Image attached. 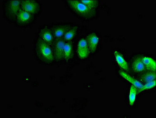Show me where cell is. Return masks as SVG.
I'll return each instance as SVG.
<instances>
[{
    "label": "cell",
    "instance_id": "1",
    "mask_svg": "<svg viewBox=\"0 0 156 118\" xmlns=\"http://www.w3.org/2000/svg\"><path fill=\"white\" fill-rule=\"evenodd\" d=\"M34 53L38 62L46 66H51L55 63L51 46L39 38L34 42Z\"/></svg>",
    "mask_w": 156,
    "mask_h": 118
},
{
    "label": "cell",
    "instance_id": "2",
    "mask_svg": "<svg viewBox=\"0 0 156 118\" xmlns=\"http://www.w3.org/2000/svg\"><path fill=\"white\" fill-rule=\"evenodd\" d=\"M64 3L70 11L80 20L89 21L96 17L97 10L90 9L80 1L66 0Z\"/></svg>",
    "mask_w": 156,
    "mask_h": 118
},
{
    "label": "cell",
    "instance_id": "3",
    "mask_svg": "<svg viewBox=\"0 0 156 118\" xmlns=\"http://www.w3.org/2000/svg\"><path fill=\"white\" fill-rule=\"evenodd\" d=\"M20 1L4 0L2 12L4 18L9 23H14L18 12L20 9Z\"/></svg>",
    "mask_w": 156,
    "mask_h": 118
},
{
    "label": "cell",
    "instance_id": "4",
    "mask_svg": "<svg viewBox=\"0 0 156 118\" xmlns=\"http://www.w3.org/2000/svg\"><path fill=\"white\" fill-rule=\"evenodd\" d=\"M37 17L20 9L16 17L14 24L19 28H30L36 23Z\"/></svg>",
    "mask_w": 156,
    "mask_h": 118
},
{
    "label": "cell",
    "instance_id": "5",
    "mask_svg": "<svg viewBox=\"0 0 156 118\" xmlns=\"http://www.w3.org/2000/svg\"><path fill=\"white\" fill-rule=\"evenodd\" d=\"M20 9L24 11L38 17L42 12V4L39 1L36 0H21Z\"/></svg>",
    "mask_w": 156,
    "mask_h": 118
},
{
    "label": "cell",
    "instance_id": "6",
    "mask_svg": "<svg viewBox=\"0 0 156 118\" xmlns=\"http://www.w3.org/2000/svg\"><path fill=\"white\" fill-rule=\"evenodd\" d=\"M66 42L63 38L55 39L52 46L55 63L61 64L64 62V49Z\"/></svg>",
    "mask_w": 156,
    "mask_h": 118
},
{
    "label": "cell",
    "instance_id": "7",
    "mask_svg": "<svg viewBox=\"0 0 156 118\" xmlns=\"http://www.w3.org/2000/svg\"><path fill=\"white\" fill-rule=\"evenodd\" d=\"M50 25L55 39H61L63 38L73 24L69 23L57 22L51 23Z\"/></svg>",
    "mask_w": 156,
    "mask_h": 118
},
{
    "label": "cell",
    "instance_id": "8",
    "mask_svg": "<svg viewBox=\"0 0 156 118\" xmlns=\"http://www.w3.org/2000/svg\"><path fill=\"white\" fill-rule=\"evenodd\" d=\"M36 37L47 42L51 47L55 39L50 24H45L40 26L38 28Z\"/></svg>",
    "mask_w": 156,
    "mask_h": 118
},
{
    "label": "cell",
    "instance_id": "9",
    "mask_svg": "<svg viewBox=\"0 0 156 118\" xmlns=\"http://www.w3.org/2000/svg\"><path fill=\"white\" fill-rule=\"evenodd\" d=\"M76 52L78 57L81 60H84L89 56L91 52L85 38H82L78 42Z\"/></svg>",
    "mask_w": 156,
    "mask_h": 118
},
{
    "label": "cell",
    "instance_id": "10",
    "mask_svg": "<svg viewBox=\"0 0 156 118\" xmlns=\"http://www.w3.org/2000/svg\"><path fill=\"white\" fill-rule=\"evenodd\" d=\"M85 39L91 53H95L99 41L98 35L95 33H91L86 36Z\"/></svg>",
    "mask_w": 156,
    "mask_h": 118
},
{
    "label": "cell",
    "instance_id": "11",
    "mask_svg": "<svg viewBox=\"0 0 156 118\" xmlns=\"http://www.w3.org/2000/svg\"><path fill=\"white\" fill-rule=\"evenodd\" d=\"M74 57L73 43L72 41L66 42L64 49V61L69 63Z\"/></svg>",
    "mask_w": 156,
    "mask_h": 118
},
{
    "label": "cell",
    "instance_id": "12",
    "mask_svg": "<svg viewBox=\"0 0 156 118\" xmlns=\"http://www.w3.org/2000/svg\"><path fill=\"white\" fill-rule=\"evenodd\" d=\"M142 57H138L133 61L131 67L133 71L135 73H143L146 71V67L142 62Z\"/></svg>",
    "mask_w": 156,
    "mask_h": 118
},
{
    "label": "cell",
    "instance_id": "13",
    "mask_svg": "<svg viewBox=\"0 0 156 118\" xmlns=\"http://www.w3.org/2000/svg\"><path fill=\"white\" fill-rule=\"evenodd\" d=\"M79 29V26L73 24L63 37L64 41L66 42L72 41L77 35Z\"/></svg>",
    "mask_w": 156,
    "mask_h": 118
},
{
    "label": "cell",
    "instance_id": "14",
    "mask_svg": "<svg viewBox=\"0 0 156 118\" xmlns=\"http://www.w3.org/2000/svg\"><path fill=\"white\" fill-rule=\"evenodd\" d=\"M114 54L116 61L120 68L128 72L129 71L128 63L124 60L122 56L117 51H115Z\"/></svg>",
    "mask_w": 156,
    "mask_h": 118
},
{
    "label": "cell",
    "instance_id": "15",
    "mask_svg": "<svg viewBox=\"0 0 156 118\" xmlns=\"http://www.w3.org/2000/svg\"><path fill=\"white\" fill-rule=\"evenodd\" d=\"M119 75L124 79L129 82L134 86H135L137 89H139L141 88L143 86L141 82L139 81L136 79H134L132 77L129 76L128 74L126 72H124L122 71H119Z\"/></svg>",
    "mask_w": 156,
    "mask_h": 118
},
{
    "label": "cell",
    "instance_id": "16",
    "mask_svg": "<svg viewBox=\"0 0 156 118\" xmlns=\"http://www.w3.org/2000/svg\"><path fill=\"white\" fill-rule=\"evenodd\" d=\"M142 60L146 70L155 72L156 62L153 59L147 56H144L142 57Z\"/></svg>",
    "mask_w": 156,
    "mask_h": 118
},
{
    "label": "cell",
    "instance_id": "17",
    "mask_svg": "<svg viewBox=\"0 0 156 118\" xmlns=\"http://www.w3.org/2000/svg\"><path fill=\"white\" fill-rule=\"evenodd\" d=\"M155 79L156 72L154 71H148L144 72L139 77L140 81L146 83L155 80Z\"/></svg>",
    "mask_w": 156,
    "mask_h": 118
},
{
    "label": "cell",
    "instance_id": "18",
    "mask_svg": "<svg viewBox=\"0 0 156 118\" xmlns=\"http://www.w3.org/2000/svg\"><path fill=\"white\" fill-rule=\"evenodd\" d=\"M83 4L85 5L87 8L91 10H96L99 5V2L98 1L94 0H88V1H80Z\"/></svg>",
    "mask_w": 156,
    "mask_h": 118
},
{
    "label": "cell",
    "instance_id": "19",
    "mask_svg": "<svg viewBox=\"0 0 156 118\" xmlns=\"http://www.w3.org/2000/svg\"><path fill=\"white\" fill-rule=\"evenodd\" d=\"M137 88L133 85L131 86L130 89L129 94V104L130 106H132L133 105L134 102L136 100V95L137 94Z\"/></svg>",
    "mask_w": 156,
    "mask_h": 118
},
{
    "label": "cell",
    "instance_id": "20",
    "mask_svg": "<svg viewBox=\"0 0 156 118\" xmlns=\"http://www.w3.org/2000/svg\"><path fill=\"white\" fill-rule=\"evenodd\" d=\"M155 80L147 83L144 86H142L141 88L137 90V94H139L140 93H141L142 91H145V90L152 89L153 87H155Z\"/></svg>",
    "mask_w": 156,
    "mask_h": 118
}]
</instances>
